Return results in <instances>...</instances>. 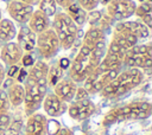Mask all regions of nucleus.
<instances>
[{"label": "nucleus", "instance_id": "nucleus-3", "mask_svg": "<svg viewBox=\"0 0 152 135\" xmlns=\"http://www.w3.org/2000/svg\"><path fill=\"white\" fill-rule=\"evenodd\" d=\"M118 121L144 120L152 114V104L146 101H134L116 109Z\"/></svg>", "mask_w": 152, "mask_h": 135}, {"label": "nucleus", "instance_id": "nucleus-39", "mask_svg": "<svg viewBox=\"0 0 152 135\" xmlns=\"http://www.w3.org/2000/svg\"><path fill=\"white\" fill-rule=\"evenodd\" d=\"M56 135H74V134L69 128H61L58 129V131H56Z\"/></svg>", "mask_w": 152, "mask_h": 135}, {"label": "nucleus", "instance_id": "nucleus-32", "mask_svg": "<svg viewBox=\"0 0 152 135\" xmlns=\"http://www.w3.org/2000/svg\"><path fill=\"white\" fill-rule=\"evenodd\" d=\"M116 121H118V112H116V109H112L110 111H108V112L104 115L102 123H103V126H110V124H113V123L116 122Z\"/></svg>", "mask_w": 152, "mask_h": 135}, {"label": "nucleus", "instance_id": "nucleus-13", "mask_svg": "<svg viewBox=\"0 0 152 135\" xmlns=\"http://www.w3.org/2000/svg\"><path fill=\"white\" fill-rule=\"evenodd\" d=\"M76 89H77V84L75 82H72L70 78L69 79H59L53 85V94L56 96H58L63 102L68 103L74 99Z\"/></svg>", "mask_w": 152, "mask_h": 135}, {"label": "nucleus", "instance_id": "nucleus-42", "mask_svg": "<svg viewBox=\"0 0 152 135\" xmlns=\"http://www.w3.org/2000/svg\"><path fill=\"white\" fill-rule=\"evenodd\" d=\"M110 1H112V0H100V4H102V5H108Z\"/></svg>", "mask_w": 152, "mask_h": 135}, {"label": "nucleus", "instance_id": "nucleus-25", "mask_svg": "<svg viewBox=\"0 0 152 135\" xmlns=\"http://www.w3.org/2000/svg\"><path fill=\"white\" fill-rule=\"evenodd\" d=\"M119 85H120V83H119V79H118V77H116L115 79H113L112 82L107 83V84L101 89V91H100L101 96H102V97H107V98L115 97V94H116V91H118V89H119Z\"/></svg>", "mask_w": 152, "mask_h": 135}, {"label": "nucleus", "instance_id": "nucleus-37", "mask_svg": "<svg viewBox=\"0 0 152 135\" xmlns=\"http://www.w3.org/2000/svg\"><path fill=\"white\" fill-rule=\"evenodd\" d=\"M56 1V5L62 7V8H68L70 5H72L74 2H76V0H55Z\"/></svg>", "mask_w": 152, "mask_h": 135}, {"label": "nucleus", "instance_id": "nucleus-21", "mask_svg": "<svg viewBox=\"0 0 152 135\" xmlns=\"http://www.w3.org/2000/svg\"><path fill=\"white\" fill-rule=\"evenodd\" d=\"M65 13L71 18V20L80 27V26H82L84 22H86V20H87V18H88V15H87V12L77 4V2H74L72 5H70L68 8H65Z\"/></svg>", "mask_w": 152, "mask_h": 135}, {"label": "nucleus", "instance_id": "nucleus-14", "mask_svg": "<svg viewBox=\"0 0 152 135\" xmlns=\"http://www.w3.org/2000/svg\"><path fill=\"white\" fill-rule=\"evenodd\" d=\"M17 43L21 47L24 52H31L36 49V39L37 34L28 27V26H23L20 27L19 32H17Z\"/></svg>", "mask_w": 152, "mask_h": 135}, {"label": "nucleus", "instance_id": "nucleus-2", "mask_svg": "<svg viewBox=\"0 0 152 135\" xmlns=\"http://www.w3.org/2000/svg\"><path fill=\"white\" fill-rule=\"evenodd\" d=\"M36 49L40 54V57L44 59H51L58 53L61 49V43L58 36L51 27L37 34Z\"/></svg>", "mask_w": 152, "mask_h": 135}, {"label": "nucleus", "instance_id": "nucleus-35", "mask_svg": "<svg viewBox=\"0 0 152 135\" xmlns=\"http://www.w3.org/2000/svg\"><path fill=\"white\" fill-rule=\"evenodd\" d=\"M19 70H20V68H19L17 64L8 66V70H7V76H8V78L15 79V77H17V75H18V72H19Z\"/></svg>", "mask_w": 152, "mask_h": 135}, {"label": "nucleus", "instance_id": "nucleus-10", "mask_svg": "<svg viewBox=\"0 0 152 135\" xmlns=\"http://www.w3.org/2000/svg\"><path fill=\"white\" fill-rule=\"evenodd\" d=\"M48 118L39 112H33L28 116L25 126V135H46L48 134Z\"/></svg>", "mask_w": 152, "mask_h": 135}, {"label": "nucleus", "instance_id": "nucleus-1", "mask_svg": "<svg viewBox=\"0 0 152 135\" xmlns=\"http://www.w3.org/2000/svg\"><path fill=\"white\" fill-rule=\"evenodd\" d=\"M24 89H25V97H24V103H25V114L27 116L32 115L36 112L46 94V86L39 85L34 79L26 77L24 81Z\"/></svg>", "mask_w": 152, "mask_h": 135}, {"label": "nucleus", "instance_id": "nucleus-33", "mask_svg": "<svg viewBox=\"0 0 152 135\" xmlns=\"http://www.w3.org/2000/svg\"><path fill=\"white\" fill-rule=\"evenodd\" d=\"M20 62H21V64H23L24 68H31V66L34 64L36 60H34V58L32 57V54H31L30 52H26L25 54H23Z\"/></svg>", "mask_w": 152, "mask_h": 135}, {"label": "nucleus", "instance_id": "nucleus-7", "mask_svg": "<svg viewBox=\"0 0 152 135\" xmlns=\"http://www.w3.org/2000/svg\"><path fill=\"white\" fill-rule=\"evenodd\" d=\"M33 6L21 2L19 0H12L7 5L8 15L18 24H26L33 13Z\"/></svg>", "mask_w": 152, "mask_h": 135}, {"label": "nucleus", "instance_id": "nucleus-4", "mask_svg": "<svg viewBox=\"0 0 152 135\" xmlns=\"http://www.w3.org/2000/svg\"><path fill=\"white\" fill-rule=\"evenodd\" d=\"M107 6V13L110 19L124 21L134 15L137 4L134 0H112Z\"/></svg>", "mask_w": 152, "mask_h": 135}, {"label": "nucleus", "instance_id": "nucleus-6", "mask_svg": "<svg viewBox=\"0 0 152 135\" xmlns=\"http://www.w3.org/2000/svg\"><path fill=\"white\" fill-rule=\"evenodd\" d=\"M68 69H69V78L76 84L83 83L86 77L93 70V68L88 64V57L81 53H77L75 59L70 62V65Z\"/></svg>", "mask_w": 152, "mask_h": 135}, {"label": "nucleus", "instance_id": "nucleus-11", "mask_svg": "<svg viewBox=\"0 0 152 135\" xmlns=\"http://www.w3.org/2000/svg\"><path fill=\"white\" fill-rule=\"evenodd\" d=\"M43 109L44 111L51 116V117H58L62 114H64L68 109L66 103L63 102L58 96H56L53 92L45 94L43 99Z\"/></svg>", "mask_w": 152, "mask_h": 135}, {"label": "nucleus", "instance_id": "nucleus-27", "mask_svg": "<svg viewBox=\"0 0 152 135\" xmlns=\"http://www.w3.org/2000/svg\"><path fill=\"white\" fill-rule=\"evenodd\" d=\"M128 51H131L132 53H137V54H141V56H147V57H152V46L151 45H134L132 49H129Z\"/></svg>", "mask_w": 152, "mask_h": 135}, {"label": "nucleus", "instance_id": "nucleus-30", "mask_svg": "<svg viewBox=\"0 0 152 135\" xmlns=\"http://www.w3.org/2000/svg\"><path fill=\"white\" fill-rule=\"evenodd\" d=\"M11 122V116L8 114V111H4L0 112V135H5L8 126Z\"/></svg>", "mask_w": 152, "mask_h": 135}, {"label": "nucleus", "instance_id": "nucleus-12", "mask_svg": "<svg viewBox=\"0 0 152 135\" xmlns=\"http://www.w3.org/2000/svg\"><path fill=\"white\" fill-rule=\"evenodd\" d=\"M114 31L116 32H131L133 33L138 39H146L150 36V28L144 25L140 20H134V21H119Z\"/></svg>", "mask_w": 152, "mask_h": 135}, {"label": "nucleus", "instance_id": "nucleus-9", "mask_svg": "<svg viewBox=\"0 0 152 135\" xmlns=\"http://www.w3.org/2000/svg\"><path fill=\"white\" fill-rule=\"evenodd\" d=\"M23 54H24V51L15 41L5 43L0 50V59L7 66L18 64L20 62Z\"/></svg>", "mask_w": 152, "mask_h": 135}, {"label": "nucleus", "instance_id": "nucleus-28", "mask_svg": "<svg viewBox=\"0 0 152 135\" xmlns=\"http://www.w3.org/2000/svg\"><path fill=\"white\" fill-rule=\"evenodd\" d=\"M76 2L86 12H91V11H95L96 9V7L100 4V0H76Z\"/></svg>", "mask_w": 152, "mask_h": 135}, {"label": "nucleus", "instance_id": "nucleus-16", "mask_svg": "<svg viewBox=\"0 0 152 135\" xmlns=\"http://www.w3.org/2000/svg\"><path fill=\"white\" fill-rule=\"evenodd\" d=\"M28 27L36 33V34H39L44 31H46L48 28L51 27V21H50V18L48 15H45L42 11L39 9H36L33 11L32 15L28 19Z\"/></svg>", "mask_w": 152, "mask_h": 135}, {"label": "nucleus", "instance_id": "nucleus-20", "mask_svg": "<svg viewBox=\"0 0 152 135\" xmlns=\"http://www.w3.org/2000/svg\"><path fill=\"white\" fill-rule=\"evenodd\" d=\"M17 36V28L12 20L1 19L0 20V41L8 43L12 41Z\"/></svg>", "mask_w": 152, "mask_h": 135}, {"label": "nucleus", "instance_id": "nucleus-43", "mask_svg": "<svg viewBox=\"0 0 152 135\" xmlns=\"http://www.w3.org/2000/svg\"><path fill=\"white\" fill-rule=\"evenodd\" d=\"M139 1H140V2H144V1H148V2H151L152 0H139Z\"/></svg>", "mask_w": 152, "mask_h": 135}, {"label": "nucleus", "instance_id": "nucleus-29", "mask_svg": "<svg viewBox=\"0 0 152 135\" xmlns=\"http://www.w3.org/2000/svg\"><path fill=\"white\" fill-rule=\"evenodd\" d=\"M21 127H23V121L21 120H14V121L10 122V126L6 130V133H7V135H19Z\"/></svg>", "mask_w": 152, "mask_h": 135}, {"label": "nucleus", "instance_id": "nucleus-22", "mask_svg": "<svg viewBox=\"0 0 152 135\" xmlns=\"http://www.w3.org/2000/svg\"><path fill=\"white\" fill-rule=\"evenodd\" d=\"M104 32L101 27L99 26H90L88 28V31L86 32L84 37H83V44L90 46V47H94V45L101 40V39H104Z\"/></svg>", "mask_w": 152, "mask_h": 135}, {"label": "nucleus", "instance_id": "nucleus-40", "mask_svg": "<svg viewBox=\"0 0 152 135\" xmlns=\"http://www.w3.org/2000/svg\"><path fill=\"white\" fill-rule=\"evenodd\" d=\"M5 77H6V71H5L4 65L0 63V88H1V85H2V82H4Z\"/></svg>", "mask_w": 152, "mask_h": 135}, {"label": "nucleus", "instance_id": "nucleus-5", "mask_svg": "<svg viewBox=\"0 0 152 135\" xmlns=\"http://www.w3.org/2000/svg\"><path fill=\"white\" fill-rule=\"evenodd\" d=\"M51 28L58 36L59 41L68 36H77L78 26L71 20V18L65 12H58L53 15V20L51 22Z\"/></svg>", "mask_w": 152, "mask_h": 135}, {"label": "nucleus", "instance_id": "nucleus-24", "mask_svg": "<svg viewBox=\"0 0 152 135\" xmlns=\"http://www.w3.org/2000/svg\"><path fill=\"white\" fill-rule=\"evenodd\" d=\"M63 76V69L58 65V64H55L53 66L49 68V72H48V85L52 86L62 78Z\"/></svg>", "mask_w": 152, "mask_h": 135}, {"label": "nucleus", "instance_id": "nucleus-34", "mask_svg": "<svg viewBox=\"0 0 152 135\" xmlns=\"http://www.w3.org/2000/svg\"><path fill=\"white\" fill-rule=\"evenodd\" d=\"M89 94H88V91L83 88V86H77V89H76V92H75V96H74V98H75V101H80V99H84V98H89Z\"/></svg>", "mask_w": 152, "mask_h": 135}, {"label": "nucleus", "instance_id": "nucleus-44", "mask_svg": "<svg viewBox=\"0 0 152 135\" xmlns=\"http://www.w3.org/2000/svg\"><path fill=\"white\" fill-rule=\"evenodd\" d=\"M2 18H1V9H0V20H1Z\"/></svg>", "mask_w": 152, "mask_h": 135}, {"label": "nucleus", "instance_id": "nucleus-26", "mask_svg": "<svg viewBox=\"0 0 152 135\" xmlns=\"http://www.w3.org/2000/svg\"><path fill=\"white\" fill-rule=\"evenodd\" d=\"M148 13H152V4L151 2L144 1V2H140V5H137L135 11H134V14L138 18H141L142 15L148 14Z\"/></svg>", "mask_w": 152, "mask_h": 135}, {"label": "nucleus", "instance_id": "nucleus-23", "mask_svg": "<svg viewBox=\"0 0 152 135\" xmlns=\"http://www.w3.org/2000/svg\"><path fill=\"white\" fill-rule=\"evenodd\" d=\"M38 9L42 11L45 15L53 17L57 13V5L55 0H40L38 4Z\"/></svg>", "mask_w": 152, "mask_h": 135}, {"label": "nucleus", "instance_id": "nucleus-19", "mask_svg": "<svg viewBox=\"0 0 152 135\" xmlns=\"http://www.w3.org/2000/svg\"><path fill=\"white\" fill-rule=\"evenodd\" d=\"M7 97L10 101V104L13 107H19L23 102H24V97H25V89L24 85L21 83L14 82L10 88H8V92H7Z\"/></svg>", "mask_w": 152, "mask_h": 135}, {"label": "nucleus", "instance_id": "nucleus-36", "mask_svg": "<svg viewBox=\"0 0 152 135\" xmlns=\"http://www.w3.org/2000/svg\"><path fill=\"white\" fill-rule=\"evenodd\" d=\"M26 77H27V71H26V69L20 68V70H19L17 77H15V81H17L18 83H23V82L26 79Z\"/></svg>", "mask_w": 152, "mask_h": 135}, {"label": "nucleus", "instance_id": "nucleus-31", "mask_svg": "<svg viewBox=\"0 0 152 135\" xmlns=\"http://www.w3.org/2000/svg\"><path fill=\"white\" fill-rule=\"evenodd\" d=\"M10 109V101L7 97V92L5 89L0 88V112L8 111Z\"/></svg>", "mask_w": 152, "mask_h": 135}, {"label": "nucleus", "instance_id": "nucleus-15", "mask_svg": "<svg viewBox=\"0 0 152 135\" xmlns=\"http://www.w3.org/2000/svg\"><path fill=\"white\" fill-rule=\"evenodd\" d=\"M49 65L44 60H36L34 64L27 71V77L34 79L39 85L48 86V72Z\"/></svg>", "mask_w": 152, "mask_h": 135}, {"label": "nucleus", "instance_id": "nucleus-38", "mask_svg": "<svg viewBox=\"0 0 152 135\" xmlns=\"http://www.w3.org/2000/svg\"><path fill=\"white\" fill-rule=\"evenodd\" d=\"M58 65H59L63 70H65V69L69 68V65H70V60H69L68 58H62V59L58 62Z\"/></svg>", "mask_w": 152, "mask_h": 135}, {"label": "nucleus", "instance_id": "nucleus-17", "mask_svg": "<svg viewBox=\"0 0 152 135\" xmlns=\"http://www.w3.org/2000/svg\"><path fill=\"white\" fill-rule=\"evenodd\" d=\"M124 65L127 68H138V69H151L152 68V57L141 56L126 51L124 58Z\"/></svg>", "mask_w": 152, "mask_h": 135}, {"label": "nucleus", "instance_id": "nucleus-8", "mask_svg": "<svg viewBox=\"0 0 152 135\" xmlns=\"http://www.w3.org/2000/svg\"><path fill=\"white\" fill-rule=\"evenodd\" d=\"M94 111H95V104L89 98L71 102L70 105L68 107L69 116L76 121H83L88 118L94 114Z\"/></svg>", "mask_w": 152, "mask_h": 135}, {"label": "nucleus", "instance_id": "nucleus-18", "mask_svg": "<svg viewBox=\"0 0 152 135\" xmlns=\"http://www.w3.org/2000/svg\"><path fill=\"white\" fill-rule=\"evenodd\" d=\"M112 40L118 44L120 47H122L125 51H128L129 49H132L134 45L138 44V38L131 33V32H116L114 31L113 36H112Z\"/></svg>", "mask_w": 152, "mask_h": 135}, {"label": "nucleus", "instance_id": "nucleus-41", "mask_svg": "<svg viewBox=\"0 0 152 135\" xmlns=\"http://www.w3.org/2000/svg\"><path fill=\"white\" fill-rule=\"evenodd\" d=\"M19 1L25 2V4H27V5H31V6H36V5L39 4L40 0H19Z\"/></svg>", "mask_w": 152, "mask_h": 135}]
</instances>
